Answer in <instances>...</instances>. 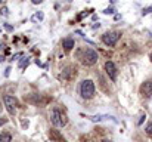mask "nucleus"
<instances>
[{"mask_svg": "<svg viewBox=\"0 0 152 142\" xmlns=\"http://www.w3.org/2000/svg\"><path fill=\"white\" fill-rule=\"evenodd\" d=\"M50 121H52V124L56 126V127H64V126L68 123V118H66V116H65L61 110L55 108L50 114Z\"/></svg>", "mask_w": 152, "mask_h": 142, "instance_id": "f257e3e1", "label": "nucleus"}, {"mask_svg": "<svg viewBox=\"0 0 152 142\" xmlns=\"http://www.w3.org/2000/svg\"><path fill=\"white\" fill-rule=\"evenodd\" d=\"M80 93L84 99H90L95 95V83L92 80H83L80 85Z\"/></svg>", "mask_w": 152, "mask_h": 142, "instance_id": "f03ea898", "label": "nucleus"}, {"mask_svg": "<svg viewBox=\"0 0 152 142\" xmlns=\"http://www.w3.org/2000/svg\"><path fill=\"white\" fill-rule=\"evenodd\" d=\"M121 37V33L120 31H108L102 36V42L106 45V46H115L117 42L120 40Z\"/></svg>", "mask_w": 152, "mask_h": 142, "instance_id": "7ed1b4c3", "label": "nucleus"}, {"mask_svg": "<svg viewBox=\"0 0 152 142\" xmlns=\"http://www.w3.org/2000/svg\"><path fill=\"white\" fill-rule=\"evenodd\" d=\"M83 64L84 65H95L98 62V53L93 49H86L84 55H83Z\"/></svg>", "mask_w": 152, "mask_h": 142, "instance_id": "20e7f679", "label": "nucleus"}, {"mask_svg": "<svg viewBox=\"0 0 152 142\" xmlns=\"http://www.w3.org/2000/svg\"><path fill=\"white\" fill-rule=\"evenodd\" d=\"M3 102H4V105H6V110L9 111V114H15V111H16V107H18V101H16L13 96H9V95H6V96L3 98Z\"/></svg>", "mask_w": 152, "mask_h": 142, "instance_id": "39448f33", "label": "nucleus"}, {"mask_svg": "<svg viewBox=\"0 0 152 142\" xmlns=\"http://www.w3.org/2000/svg\"><path fill=\"white\" fill-rule=\"evenodd\" d=\"M105 71H106V74L109 76V79L112 82L117 80V67H115V64L112 61H106L105 62Z\"/></svg>", "mask_w": 152, "mask_h": 142, "instance_id": "423d86ee", "label": "nucleus"}, {"mask_svg": "<svg viewBox=\"0 0 152 142\" xmlns=\"http://www.w3.org/2000/svg\"><path fill=\"white\" fill-rule=\"evenodd\" d=\"M140 93L143 95L145 98H151L152 96V82H145L142 86H140Z\"/></svg>", "mask_w": 152, "mask_h": 142, "instance_id": "0eeeda50", "label": "nucleus"}, {"mask_svg": "<svg viewBox=\"0 0 152 142\" xmlns=\"http://www.w3.org/2000/svg\"><path fill=\"white\" fill-rule=\"evenodd\" d=\"M49 136H50L52 141H56V142H66V139L59 133V130H55V129H52L50 132H49Z\"/></svg>", "mask_w": 152, "mask_h": 142, "instance_id": "6e6552de", "label": "nucleus"}, {"mask_svg": "<svg viewBox=\"0 0 152 142\" xmlns=\"http://www.w3.org/2000/svg\"><path fill=\"white\" fill-rule=\"evenodd\" d=\"M74 39H71V37H66V39H64L62 40V46H64V49L65 50H71L72 47H74Z\"/></svg>", "mask_w": 152, "mask_h": 142, "instance_id": "1a4fd4ad", "label": "nucleus"}, {"mask_svg": "<svg viewBox=\"0 0 152 142\" xmlns=\"http://www.w3.org/2000/svg\"><path fill=\"white\" fill-rule=\"evenodd\" d=\"M0 142H12V138L9 133H0Z\"/></svg>", "mask_w": 152, "mask_h": 142, "instance_id": "9d476101", "label": "nucleus"}, {"mask_svg": "<svg viewBox=\"0 0 152 142\" xmlns=\"http://www.w3.org/2000/svg\"><path fill=\"white\" fill-rule=\"evenodd\" d=\"M28 64H30V58H22V59L19 61V68L22 70V68H25Z\"/></svg>", "mask_w": 152, "mask_h": 142, "instance_id": "9b49d317", "label": "nucleus"}, {"mask_svg": "<svg viewBox=\"0 0 152 142\" xmlns=\"http://www.w3.org/2000/svg\"><path fill=\"white\" fill-rule=\"evenodd\" d=\"M43 18H45V15H43V12H37V13L34 15V18H33V19H34V21H37V19H39V21H42Z\"/></svg>", "mask_w": 152, "mask_h": 142, "instance_id": "f8f14e48", "label": "nucleus"}, {"mask_svg": "<svg viewBox=\"0 0 152 142\" xmlns=\"http://www.w3.org/2000/svg\"><path fill=\"white\" fill-rule=\"evenodd\" d=\"M151 12H152V6L151 7H145V9H143V12H142V15L145 16V15H149Z\"/></svg>", "mask_w": 152, "mask_h": 142, "instance_id": "ddd939ff", "label": "nucleus"}, {"mask_svg": "<svg viewBox=\"0 0 152 142\" xmlns=\"http://www.w3.org/2000/svg\"><path fill=\"white\" fill-rule=\"evenodd\" d=\"M145 130H146V133H148V135H152V123H149V124L145 127Z\"/></svg>", "mask_w": 152, "mask_h": 142, "instance_id": "4468645a", "label": "nucleus"}, {"mask_svg": "<svg viewBox=\"0 0 152 142\" xmlns=\"http://www.w3.org/2000/svg\"><path fill=\"white\" fill-rule=\"evenodd\" d=\"M103 13H105V15H109V13H114V9H112V7H108V9H105V10H103Z\"/></svg>", "mask_w": 152, "mask_h": 142, "instance_id": "2eb2a0df", "label": "nucleus"}, {"mask_svg": "<svg viewBox=\"0 0 152 142\" xmlns=\"http://www.w3.org/2000/svg\"><path fill=\"white\" fill-rule=\"evenodd\" d=\"M145 118H146V116H145V114H142V116H140V118H139V121H137V124L140 126V124L143 123V120H145Z\"/></svg>", "mask_w": 152, "mask_h": 142, "instance_id": "dca6fc26", "label": "nucleus"}, {"mask_svg": "<svg viewBox=\"0 0 152 142\" xmlns=\"http://www.w3.org/2000/svg\"><path fill=\"white\" fill-rule=\"evenodd\" d=\"M4 28H6L7 31H12V30H13V27H12V25H9V24H4Z\"/></svg>", "mask_w": 152, "mask_h": 142, "instance_id": "f3484780", "label": "nucleus"}, {"mask_svg": "<svg viewBox=\"0 0 152 142\" xmlns=\"http://www.w3.org/2000/svg\"><path fill=\"white\" fill-rule=\"evenodd\" d=\"M6 121H7V120H6V118H0V126H1V124H4V123H6Z\"/></svg>", "mask_w": 152, "mask_h": 142, "instance_id": "a211bd4d", "label": "nucleus"}, {"mask_svg": "<svg viewBox=\"0 0 152 142\" xmlns=\"http://www.w3.org/2000/svg\"><path fill=\"white\" fill-rule=\"evenodd\" d=\"M42 1H43V0H33L34 4H39V3H42Z\"/></svg>", "mask_w": 152, "mask_h": 142, "instance_id": "6ab92c4d", "label": "nucleus"}, {"mask_svg": "<svg viewBox=\"0 0 152 142\" xmlns=\"http://www.w3.org/2000/svg\"><path fill=\"white\" fill-rule=\"evenodd\" d=\"M1 13H4V15H7V9L4 7V9H1Z\"/></svg>", "mask_w": 152, "mask_h": 142, "instance_id": "aec40b11", "label": "nucleus"}, {"mask_svg": "<svg viewBox=\"0 0 152 142\" xmlns=\"http://www.w3.org/2000/svg\"><path fill=\"white\" fill-rule=\"evenodd\" d=\"M9 71H10V68H6V73H4V76H6V77L9 76Z\"/></svg>", "mask_w": 152, "mask_h": 142, "instance_id": "412c9836", "label": "nucleus"}, {"mask_svg": "<svg viewBox=\"0 0 152 142\" xmlns=\"http://www.w3.org/2000/svg\"><path fill=\"white\" fill-rule=\"evenodd\" d=\"M103 142H111V141H108V139H105V141H103Z\"/></svg>", "mask_w": 152, "mask_h": 142, "instance_id": "4be33fe9", "label": "nucleus"}, {"mask_svg": "<svg viewBox=\"0 0 152 142\" xmlns=\"http://www.w3.org/2000/svg\"><path fill=\"white\" fill-rule=\"evenodd\" d=\"M0 3H1V0H0Z\"/></svg>", "mask_w": 152, "mask_h": 142, "instance_id": "5701e85b", "label": "nucleus"}]
</instances>
